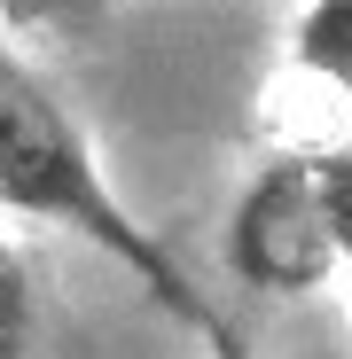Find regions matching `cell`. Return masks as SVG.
<instances>
[{"label":"cell","mask_w":352,"mask_h":359,"mask_svg":"<svg viewBox=\"0 0 352 359\" xmlns=\"http://www.w3.org/2000/svg\"><path fill=\"white\" fill-rule=\"evenodd\" d=\"M0 219H32V226H63L79 243H94L102 258H117L133 273V289H149L181 328H211V297L188 281V266L172 258L157 234L133 219V203L110 188V172L86 141V126L71 117V102L55 94L16 47H0Z\"/></svg>","instance_id":"cell-1"},{"label":"cell","mask_w":352,"mask_h":359,"mask_svg":"<svg viewBox=\"0 0 352 359\" xmlns=\"http://www.w3.org/2000/svg\"><path fill=\"white\" fill-rule=\"evenodd\" d=\"M227 273L259 297H313L352 273V149L266 156L227 211Z\"/></svg>","instance_id":"cell-2"},{"label":"cell","mask_w":352,"mask_h":359,"mask_svg":"<svg viewBox=\"0 0 352 359\" xmlns=\"http://www.w3.org/2000/svg\"><path fill=\"white\" fill-rule=\"evenodd\" d=\"M289 63L352 102V0H306L298 32H289Z\"/></svg>","instance_id":"cell-3"},{"label":"cell","mask_w":352,"mask_h":359,"mask_svg":"<svg viewBox=\"0 0 352 359\" xmlns=\"http://www.w3.org/2000/svg\"><path fill=\"white\" fill-rule=\"evenodd\" d=\"M32 320H39L32 266H24V250L8 243V226H0V359H24V351H32Z\"/></svg>","instance_id":"cell-4"},{"label":"cell","mask_w":352,"mask_h":359,"mask_svg":"<svg viewBox=\"0 0 352 359\" xmlns=\"http://www.w3.org/2000/svg\"><path fill=\"white\" fill-rule=\"evenodd\" d=\"M204 351H211V359H259V351H251V336L235 328L227 313H211V328H204Z\"/></svg>","instance_id":"cell-5"},{"label":"cell","mask_w":352,"mask_h":359,"mask_svg":"<svg viewBox=\"0 0 352 359\" xmlns=\"http://www.w3.org/2000/svg\"><path fill=\"white\" fill-rule=\"evenodd\" d=\"M86 8H110V0H16V24H47V16H86Z\"/></svg>","instance_id":"cell-6"},{"label":"cell","mask_w":352,"mask_h":359,"mask_svg":"<svg viewBox=\"0 0 352 359\" xmlns=\"http://www.w3.org/2000/svg\"><path fill=\"white\" fill-rule=\"evenodd\" d=\"M0 16H16V0H0Z\"/></svg>","instance_id":"cell-7"}]
</instances>
